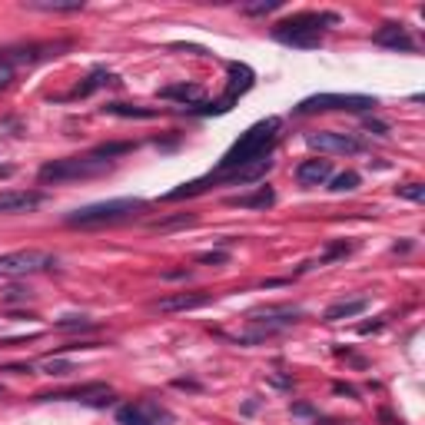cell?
I'll list each match as a JSON object with an SVG mask.
<instances>
[{
    "mask_svg": "<svg viewBox=\"0 0 425 425\" xmlns=\"http://www.w3.org/2000/svg\"><path fill=\"white\" fill-rule=\"evenodd\" d=\"M276 130H280V120L270 116V120H260V123H252L246 133L236 140V143L222 153L220 160V173L222 170H236V166L250 163V160H260V156L270 153L272 140H276Z\"/></svg>",
    "mask_w": 425,
    "mask_h": 425,
    "instance_id": "cell-1",
    "label": "cell"
},
{
    "mask_svg": "<svg viewBox=\"0 0 425 425\" xmlns=\"http://www.w3.org/2000/svg\"><path fill=\"white\" fill-rule=\"evenodd\" d=\"M336 14H296L286 17L272 27V37L286 47H319V40L326 34V24H332Z\"/></svg>",
    "mask_w": 425,
    "mask_h": 425,
    "instance_id": "cell-2",
    "label": "cell"
},
{
    "mask_svg": "<svg viewBox=\"0 0 425 425\" xmlns=\"http://www.w3.org/2000/svg\"><path fill=\"white\" fill-rule=\"evenodd\" d=\"M140 196H120V200H106V203H90L83 210H73L67 216V226H103V222L130 220L136 210H143Z\"/></svg>",
    "mask_w": 425,
    "mask_h": 425,
    "instance_id": "cell-3",
    "label": "cell"
},
{
    "mask_svg": "<svg viewBox=\"0 0 425 425\" xmlns=\"http://www.w3.org/2000/svg\"><path fill=\"white\" fill-rule=\"evenodd\" d=\"M110 170L106 160L87 153V156H67V160H53V163L40 166L37 180L40 183H67V180H90V176H100Z\"/></svg>",
    "mask_w": 425,
    "mask_h": 425,
    "instance_id": "cell-4",
    "label": "cell"
},
{
    "mask_svg": "<svg viewBox=\"0 0 425 425\" xmlns=\"http://www.w3.org/2000/svg\"><path fill=\"white\" fill-rule=\"evenodd\" d=\"M50 266H57L53 252L47 250H14L0 256V280H20V276H34Z\"/></svg>",
    "mask_w": 425,
    "mask_h": 425,
    "instance_id": "cell-5",
    "label": "cell"
},
{
    "mask_svg": "<svg viewBox=\"0 0 425 425\" xmlns=\"http://www.w3.org/2000/svg\"><path fill=\"white\" fill-rule=\"evenodd\" d=\"M376 106V97H362V93H316L306 97L296 113H322V110H346V113H366Z\"/></svg>",
    "mask_w": 425,
    "mask_h": 425,
    "instance_id": "cell-6",
    "label": "cell"
},
{
    "mask_svg": "<svg viewBox=\"0 0 425 425\" xmlns=\"http://www.w3.org/2000/svg\"><path fill=\"white\" fill-rule=\"evenodd\" d=\"M116 422L120 425H173V412L153 399H140V402H126L116 409Z\"/></svg>",
    "mask_w": 425,
    "mask_h": 425,
    "instance_id": "cell-7",
    "label": "cell"
},
{
    "mask_svg": "<svg viewBox=\"0 0 425 425\" xmlns=\"http://www.w3.org/2000/svg\"><path fill=\"white\" fill-rule=\"evenodd\" d=\"M252 70L246 67V63H230V80H226V93H222V100H216V103H203L200 106V113H226L232 103H236V97H242L246 90L252 87Z\"/></svg>",
    "mask_w": 425,
    "mask_h": 425,
    "instance_id": "cell-8",
    "label": "cell"
},
{
    "mask_svg": "<svg viewBox=\"0 0 425 425\" xmlns=\"http://www.w3.org/2000/svg\"><path fill=\"white\" fill-rule=\"evenodd\" d=\"M306 143L312 146V150H319V153H342V156H352L362 150V143H359L356 136L349 133H332V130H319V133H309L306 136Z\"/></svg>",
    "mask_w": 425,
    "mask_h": 425,
    "instance_id": "cell-9",
    "label": "cell"
},
{
    "mask_svg": "<svg viewBox=\"0 0 425 425\" xmlns=\"http://www.w3.org/2000/svg\"><path fill=\"white\" fill-rule=\"evenodd\" d=\"M299 316H302L299 309H266V312H256V316H252V326L270 336V332H280V329L296 326Z\"/></svg>",
    "mask_w": 425,
    "mask_h": 425,
    "instance_id": "cell-10",
    "label": "cell"
},
{
    "mask_svg": "<svg viewBox=\"0 0 425 425\" xmlns=\"http://www.w3.org/2000/svg\"><path fill=\"white\" fill-rule=\"evenodd\" d=\"M296 180L302 186H322L326 180H332V163L329 160H302L296 166Z\"/></svg>",
    "mask_w": 425,
    "mask_h": 425,
    "instance_id": "cell-11",
    "label": "cell"
},
{
    "mask_svg": "<svg viewBox=\"0 0 425 425\" xmlns=\"http://www.w3.org/2000/svg\"><path fill=\"white\" fill-rule=\"evenodd\" d=\"M43 203V193H27V190H7L0 193V212H27Z\"/></svg>",
    "mask_w": 425,
    "mask_h": 425,
    "instance_id": "cell-12",
    "label": "cell"
},
{
    "mask_svg": "<svg viewBox=\"0 0 425 425\" xmlns=\"http://www.w3.org/2000/svg\"><path fill=\"white\" fill-rule=\"evenodd\" d=\"M372 40L382 43V47H392V50H416V40L409 37V30L402 27V24H382Z\"/></svg>",
    "mask_w": 425,
    "mask_h": 425,
    "instance_id": "cell-13",
    "label": "cell"
},
{
    "mask_svg": "<svg viewBox=\"0 0 425 425\" xmlns=\"http://www.w3.org/2000/svg\"><path fill=\"white\" fill-rule=\"evenodd\" d=\"M206 302H210V296H203V292H180V296H170V299H160L156 309L160 312H190V309L206 306Z\"/></svg>",
    "mask_w": 425,
    "mask_h": 425,
    "instance_id": "cell-14",
    "label": "cell"
},
{
    "mask_svg": "<svg viewBox=\"0 0 425 425\" xmlns=\"http://www.w3.org/2000/svg\"><path fill=\"white\" fill-rule=\"evenodd\" d=\"M27 10H43V14H77L83 10V0H24Z\"/></svg>",
    "mask_w": 425,
    "mask_h": 425,
    "instance_id": "cell-15",
    "label": "cell"
},
{
    "mask_svg": "<svg viewBox=\"0 0 425 425\" xmlns=\"http://www.w3.org/2000/svg\"><path fill=\"white\" fill-rule=\"evenodd\" d=\"M276 203V193L270 186H260L256 193H246V196H232L230 206H242V210H266V206Z\"/></svg>",
    "mask_w": 425,
    "mask_h": 425,
    "instance_id": "cell-16",
    "label": "cell"
},
{
    "mask_svg": "<svg viewBox=\"0 0 425 425\" xmlns=\"http://www.w3.org/2000/svg\"><path fill=\"white\" fill-rule=\"evenodd\" d=\"M369 309V299H342L336 306H329L326 309V322H339V319H352L359 312Z\"/></svg>",
    "mask_w": 425,
    "mask_h": 425,
    "instance_id": "cell-17",
    "label": "cell"
},
{
    "mask_svg": "<svg viewBox=\"0 0 425 425\" xmlns=\"http://www.w3.org/2000/svg\"><path fill=\"white\" fill-rule=\"evenodd\" d=\"M160 97L163 100H180V103H200L203 97V90L196 87V83H176V87H163L160 90Z\"/></svg>",
    "mask_w": 425,
    "mask_h": 425,
    "instance_id": "cell-18",
    "label": "cell"
},
{
    "mask_svg": "<svg viewBox=\"0 0 425 425\" xmlns=\"http://www.w3.org/2000/svg\"><path fill=\"white\" fill-rule=\"evenodd\" d=\"M103 83H113V77H110L106 70H97V73H93V77H90L87 83H83V87L73 90V97H87V93H93V90L103 87Z\"/></svg>",
    "mask_w": 425,
    "mask_h": 425,
    "instance_id": "cell-19",
    "label": "cell"
},
{
    "mask_svg": "<svg viewBox=\"0 0 425 425\" xmlns=\"http://www.w3.org/2000/svg\"><path fill=\"white\" fill-rule=\"evenodd\" d=\"M40 372H43V376H70V372H73V362H63V359H43V362H40Z\"/></svg>",
    "mask_w": 425,
    "mask_h": 425,
    "instance_id": "cell-20",
    "label": "cell"
},
{
    "mask_svg": "<svg viewBox=\"0 0 425 425\" xmlns=\"http://www.w3.org/2000/svg\"><path fill=\"white\" fill-rule=\"evenodd\" d=\"M106 113H113V116H140V120H150V116H156V110H136V106H126V103H110V106H106Z\"/></svg>",
    "mask_w": 425,
    "mask_h": 425,
    "instance_id": "cell-21",
    "label": "cell"
},
{
    "mask_svg": "<svg viewBox=\"0 0 425 425\" xmlns=\"http://www.w3.org/2000/svg\"><path fill=\"white\" fill-rule=\"evenodd\" d=\"M356 186H359V173L349 170V173L332 176V186H329V190H332V193H349V190H356Z\"/></svg>",
    "mask_w": 425,
    "mask_h": 425,
    "instance_id": "cell-22",
    "label": "cell"
},
{
    "mask_svg": "<svg viewBox=\"0 0 425 425\" xmlns=\"http://www.w3.org/2000/svg\"><path fill=\"white\" fill-rule=\"evenodd\" d=\"M130 150H133V143H103V146H97V150H93V156H100V160H106V163H110L113 156L130 153Z\"/></svg>",
    "mask_w": 425,
    "mask_h": 425,
    "instance_id": "cell-23",
    "label": "cell"
},
{
    "mask_svg": "<svg viewBox=\"0 0 425 425\" xmlns=\"http://www.w3.org/2000/svg\"><path fill=\"white\" fill-rule=\"evenodd\" d=\"M196 222V216H173V220H163V222H153V230H160V232H166V230H176V226H193Z\"/></svg>",
    "mask_w": 425,
    "mask_h": 425,
    "instance_id": "cell-24",
    "label": "cell"
},
{
    "mask_svg": "<svg viewBox=\"0 0 425 425\" xmlns=\"http://www.w3.org/2000/svg\"><path fill=\"white\" fill-rule=\"evenodd\" d=\"M396 193L406 196V200H412V203H422V200H425V186L422 183H406V186H399Z\"/></svg>",
    "mask_w": 425,
    "mask_h": 425,
    "instance_id": "cell-25",
    "label": "cell"
},
{
    "mask_svg": "<svg viewBox=\"0 0 425 425\" xmlns=\"http://www.w3.org/2000/svg\"><path fill=\"white\" fill-rule=\"evenodd\" d=\"M276 7H282V0H266V4H246V7H242V14H252V17H256V14H270V10H276Z\"/></svg>",
    "mask_w": 425,
    "mask_h": 425,
    "instance_id": "cell-26",
    "label": "cell"
},
{
    "mask_svg": "<svg viewBox=\"0 0 425 425\" xmlns=\"http://www.w3.org/2000/svg\"><path fill=\"white\" fill-rule=\"evenodd\" d=\"M93 322H90L87 316H67V319H60L57 329H90Z\"/></svg>",
    "mask_w": 425,
    "mask_h": 425,
    "instance_id": "cell-27",
    "label": "cell"
},
{
    "mask_svg": "<svg viewBox=\"0 0 425 425\" xmlns=\"http://www.w3.org/2000/svg\"><path fill=\"white\" fill-rule=\"evenodd\" d=\"M14 77H17V70H14V67H4V63H0V90H7L10 83H14Z\"/></svg>",
    "mask_w": 425,
    "mask_h": 425,
    "instance_id": "cell-28",
    "label": "cell"
},
{
    "mask_svg": "<svg viewBox=\"0 0 425 425\" xmlns=\"http://www.w3.org/2000/svg\"><path fill=\"white\" fill-rule=\"evenodd\" d=\"M200 262H226V252H206L200 256Z\"/></svg>",
    "mask_w": 425,
    "mask_h": 425,
    "instance_id": "cell-29",
    "label": "cell"
},
{
    "mask_svg": "<svg viewBox=\"0 0 425 425\" xmlns=\"http://www.w3.org/2000/svg\"><path fill=\"white\" fill-rule=\"evenodd\" d=\"M7 299H10V302H14V299H30V290H10Z\"/></svg>",
    "mask_w": 425,
    "mask_h": 425,
    "instance_id": "cell-30",
    "label": "cell"
},
{
    "mask_svg": "<svg viewBox=\"0 0 425 425\" xmlns=\"http://www.w3.org/2000/svg\"><path fill=\"white\" fill-rule=\"evenodd\" d=\"M292 412H296V416H312V409H309V406H296Z\"/></svg>",
    "mask_w": 425,
    "mask_h": 425,
    "instance_id": "cell-31",
    "label": "cell"
}]
</instances>
